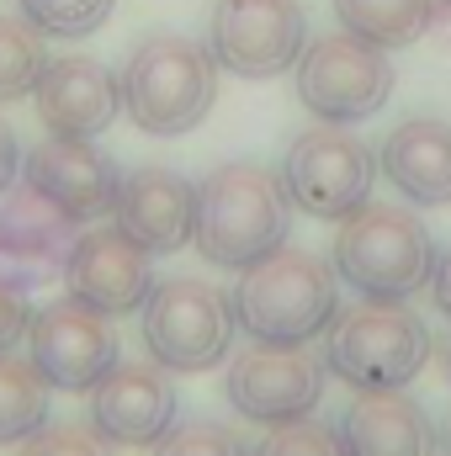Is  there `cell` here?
Returning <instances> with one entry per match:
<instances>
[{
  "label": "cell",
  "instance_id": "cell-5",
  "mask_svg": "<svg viewBox=\"0 0 451 456\" xmlns=\"http://www.w3.org/2000/svg\"><path fill=\"white\" fill-rule=\"evenodd\" d=\"M430 324L409 303H372L361 297L356 308H340V319L324 335V366L356 393H382V387H409L425 361H430Z\"/></svg>",
  "mask_w": 451,
  "mask_h": 456
},
{
  "label": "cell",
  "instance_id": "cell-7",
  "mask_svg": "<svg viewBox=\"0 0 451 456\" xmlns=\"http://www.w3.org/2000/svg\"><path fill=\"white\" fill-rule=\"evenodd\" d=\"M282 181H287V197L298 213H308L319 224H345L356 208L372 202L377 154L350 127L319 122L292 138V149L282 159Z\"/></svg>",
  "mask_w": 451,
  "mask_h": 456
},
{
  "label": "cell",
  "instance_id": "cell-21",
  "mask_svg": "<svg viewBox=\"0 0 451 456\" xmlns=\"http://www.w3.org/2000/svg\"><path fill=\"white\" fill-rule=\"evenodd\" d=\"M48 393L53 387L43 382V371L27 355L16 350L0 355V446H21L27 436L48 425Z\"/></svg>",
  "mask_w": 451,
  "mask_h": 456
},
{
  "label": "cell",
  "instance_id": "cell-11",
  "mask_svg": "<svg viewBox=\"0 0 451 456\" xmlns=\"http://www.w3.org/2000/svg\"><path fill=\"white\" fill-rule=\"evenodd\" d=\"M27 361L43 371L48 387H59V393H91L122 361V345H117L107 314L64 297V303H48V308L32 314Z\"/></svg>",
  "mask_w": 451,
  "mask_h": 456
},
{
  "label": "cell",
  "instance_id": "cell-10",
  "mask_svg": "<svg viewBox=\"0 0 451 456\" xmlns=\"http://www.w3.org/2000/svg\"><path fill=\"white\" fill-rule=\"evenodd\" d=\"M208 48L239 80H276L298 69L308 48V16L298 0H218L208 16Z\"/></svg>",
  "mask_w": 451,
  "mask_h": 456
},
{
  "label": "cell",
  "instance_id": "cell-12",
  "mask_svg": "<svg viewBox=\"0 0 451 456\" xmlns=\"http://www.w3.org/2000/svg\"><path fill=\"white\" fill-rule=\"evenodd\" d=\"M21 181L48 197L70 224H102L117 208V186L122 170L112 165V154L96 138H43L27 149L21 159Z\"/></svg>",
  "mask_w": 451,
  "mask_h": 456
},
{
  "label": "cell",
  "instance_id": "cell-20",
  "mask_svg": "<svg viewBox=\"0 0 451 456\" xmlns=\"http://www.w3.org/2000/svg\"><path fill=\"white\" fill-rule=\"evenodd\" d=\"M335 16L350 37L393 53V48H409L436 21V5L430 0H335Z\"/></svg>",
  "mask_w": 451,
  "mask_h": 456
},
{
  "label": "cell",
  "instance_id": "cell-24",
  "mask_svg": "<svg viewBox=\"0 0 451 456\" xmlns=\"http://www.w3.org/2000/svg\"><path fill=\"white\" fill-rule=\"evenodd\" d=\"M149 452L154 456H250V446L239 441V430H228L218 419H186V425H170Z\"/></svg>",
  "mask_w": 451,
  "mask_h": 456
},
{
  "label": "cell",
  "instance_id": "cell-14",
  "mask_svg": "<svg viewBox=\"0 0 451 456\" xmlns=\"http://www.w3.org/2000/svg\"><path fill=\"white\" fill-rule=\"evenodd\" d=\"M75 239H80V224H70L27 181L0 191V281L32 292V287L64 276V260H70Z\"/></svg>",
  "mask_w": 451,
  "mask_h": 456
},
{
  "label": "cell",
  "instance_id": "cell-3",
  "mask_svg": "<svg viewBox=\"0 0 451 456\" xmlns=\"http://www.w3.org/2000/svg\"><path fill=\"white\" fill-rule=\"evenodd\" d=\"M218 102V59L208 43L181 32H154L127 53L122 69V112L149 138L192 133Z\"/></svg>",
  "mask_w": 451,
  "mask_h": 456
},
{
  "label": "cell",
  "instance_id": "cell-31",
  "mask_svg": "<svg viewBox=\"0 0 451 456\" xmlns=\"http://www.w3.org/2000/svg\"><path fill=\"white\" fill-rule=\"evenodd\" d=\"M447 377H451V345H447Z\"/></svg>",
  "mask_w": 451,
  "mask_h": 456
},
{
  "label": "cell",
  "instance_id": "cell-2",
  "mask_svg": "<svg viewBox=\"0 0 451 456\" xmlns=\"http://www.w3.org/2000/svg\"><path fill=\"white\" fill-rule=\"evenodd\" d=\"M292 197L287 181L266 165H218L202 186H197V224L192 244L208 265L244 271L255 260H266L271 249L287 244L292 233Z\"/></svg>",
  "mask_w": 451,
  "mask_h": 456
},
{
  "label": "cell",
  "instance_id": "cell-28",
  "mask_svg": "<svg viewBox=\"0 0 451 456\" xmlns=\"http://www.w3.org/2000/svg\"><path fill=\"white\" fill-rule=\"evenodd\" d=\"M21 181V143H16V133L0 122V191H11Z\"/></svg>",
  "mask_w": 451,
  "mask_h": 456
},
{
  "label": "cell",
  "instance_id": "cell-23",
  "mask_svg": "<svg viewBox=\"0 0 451 456\" xmlns=\"http://www.w3.org/2000/svg\"><path fill=\"white\" fill-rule=\"evenodd\" d=\"M16 11L43 37H91V32L107 27L117 0H16Z\"/></svg>",
  "mask_w": 451,
  "mask_h": 456
},
{
  "label": "cell",
  "instance_id": "cell-1",
  "mask_svg": "<svg viewBox=\"0 0 451 456\" xmlns=\"http://www.w3.org/2000/svg\"><path fill=\"white\" fill-rule=\"evenodd\" d=\"M234 324L250 340L266 345H314L340 319V276L335 260L314 249H271L266 260L239 271V287L228 292Z\"/></svg>",
  "mask_w": 451,
  "mask_h": 456
},
{
  "label": "cell",
  "instance_id": "cell-22",
  "mask_svg": "<svg viewBox=\"0 0 451 456\" xmlns=\"http://www.w3.org/2000/svg\"><path fill=\"white\" fill-rule=\"evenodd\" d=\"M43 64H48L43 32H37L27 16L0 11V107H5V102H27V96L37 91Z\"/></svg>",
  "mask_w": 451,
  "mask_h": 456
},
{
  "label": "cell",
  "instance_id": "cell-18",
  "mask_svg": "<svg viewBox=\"0 0 451 456\" xmlns=\"http://www.w3.org/2000/svg\"><path fill=\"white\" fill-rule=\"evenodd\" d=\"M335 430H340L345 456H436L441 452V436H436L430 414L404 387L356 393L345 403Z\"/></svg>",
  "mask_w": 451,
  "mask_h": 456
},
{
  "label": "cell",
  "instance_id": "cell-16",
  "mask_svg": "<svg viewBox=\"0 0 451 456\" xmlns=\"http://www.w3.org/2000/svg\"><path fill=\"white\" fill-rule=\"evenodd\" d=\"M32 102L53 138H102L122 117V75L91 53H59L43 64Z\"/></svg>",
  "mask_w": 451,
  "mask_h": 456
},
{
  "label": "cell",
  "instance_id": "cell-8",
  "mask_svg": "<svg viewBox=\"0 0 451 456\" xmlns=\"http://www.w3.org/2000/svg\"><path fill=\"white\" fill-rule=\"evenodd\" d=\"M393 86H398L393 59L350 32L314 37L298 59V102L319 122H335V127H356V122L377 117L388 107Z\"/></svg>",
  "mask_w": 451,
  "mask_h": 456
},
{
  "label": "cell",
  "instance_id": "cell-9",
  "mask_svg": "<svg viewBox=\"0 0 451 456\" xmlns=\"http://www.w3.org/2000/svg\"><path fill=\"white\" fill-rule=\"evenodd\" d=\"M324 355L314 345H266L255 340L228 361L224 398L250 425H287L319 409L324 398Z\"/></svg>",
  "mask_w": 451,
  "mask_h": 456
},
{
  "label": "cell",
  "instance_id": "cell-26",
  "mask_svg": "<svg viewBox=\"0 0 451 456\" xmlns=\"http://www.w3.org/2000/svg\"><path fill=\"white\" fill-rule=\"evenodd\" d=\"M16 456H117V452L96 425H43L37 436L21 441Z\"/></svg>",
  "mask_w": 451,
  "mask_h": 456
},
{
  "label": "cell",
  "instance_id": "cell-29",
  "mask_svg": "<svg viewBox=\"0 0 451 456\" xmlns=\"http://www.w3.org/2000/svg\"><path fill=\"white\" fill-rule=\"evenodd\" d=\"M430 297L441 308V319H451V249L436 255V271H430Z\"/></svg>",
  "mask_w": 451,
  "mask_h": 456
},
{
  "label": "cell",
  "instance_id": "cell-25",
  "mask_svg": "<svg viewBox=\"0 0 451 456\" xmlns=\"http://www.w3.org/2000/svg\"><path fill=\"white\" fill-rule=\"evenodd\" d=\"M250 456H345V446H340L335 425H324V419L303 414V419L271 425V430H266V441H260Z\"/></svg>",
  "mask_w": 451,
  "mask_h": 456
},
{
  "label": "cell",
  "instance_id": "cell-13",
  "mask_svg": "<svg viewBox=\"0 0 451 456\" xmlns=\"http://www.w3.org/2000/svg\"><path fill=\"white\" fill-rule=\"evenodd\" d=\"M64 287L75 303L122 319V314H138L154 292V255L144 244H133L117 224L86 228L64 260Z\"/></svg>",
  "mask_w": 451,
  "mask_h": 456
},
{
  "label": "cell",
  "instance_id": "cell-15",
  "mask_svg": "<svg viewBox=\"0 0 451 456\" xmlns=\"http://www.w3.org/2000/svg\"><path fill=\"white\" fill-rule=\"evenodd\" d=\"M181 414V393L160 361H117L91 387V425L112 446H154Z\"/></svg>",
  "mask_w": 451,
  "mask_h": 456
},
{
  "label": "cell",
  "instance_id": "cell-19",
  "mask_svg": "<svg viewBox=\"0 0 451 456\" xmlns=\"http://www.w3.org/2000/svg\"><path fill=\"white\" fill-rule=\"evenodd\" d=\"M382 181L409 208H447L451 202V122L447 117H409L377 149Z\"/></svg>",
  "mask_w": 451,
  "mask_h": 456
},
{
  "label": "cell",
  "instance_id": "cell-6",
  "mask_svg": "<svg viewBox=\"0 0 451 456\" xmlns=\"http://www.w3.org/2000/svg\"><path fill=\"white\" fill-rule=\"evenodd\" d=\"M144 314V350L165 371H213L234 350V303L213 281L197 276H170L154 281Z\"/></svg>",
  "mask_w": 451,
  "mask_h": 456
},
{
  "label": "cell",
  "instance_id": "cell-30",
  "mask_svg": "<svg viewBox=\"0 0 451 456\" xmlns=\"http://www.w3.org/2000/svg\"><path fill=\"white\" fill-rule=\"evenodd\" d=\"M441 452H447V456H451V425H447V436H441Z\"/></svg>",
  "mask_w": 451,
  "mask_h": 456
},
{
  "label": "cell",
  "instance_id": "cell-4",
  "mask_svg": "<svg viewBox=\"0 0 451 456\" xmlns=\"http://www.w3.org/2000/svg\"><path fill=\"white\" fill-rule=\"evenodd\" d=\"M436 239L409 208L366 202L335 233V276L372 297V303H409L420 287H430L436 271Z\"/></svg>",
  "mask_w": 451,
  "mask_h": 456
},
{
  "label": "cell",
  "instance_id": "cell-27",
  "mask_svg": "<svg viewBox=\"0 0 451 456\" xmlns=\"http://www.w3.org/2000/svg\"><path fill=\"white\" fill-rule=\"evenodd\" d=\"M27 330H32V308H27V292L0 281V355L27 345Z\"/></svg>",
  "mask_w": 451,
  "mask_h": 456
},
{
  "label": "cell",
  "instance_id": "cell-17",
  "mask_svg": "<svg viewBox=\"0 0 451 456\" xmlns=\"http://www.w3.org/2000/svg\"><path fill=\"white\" fill-rule=\"evenodd\" d=\"M112 224L144 244L149 255H176L192 244V224H197V186L170 170V165H138L122 175L117 186Z\"/></svg>",
  "mask_w": 451,
  "mask_h": 456
}]
</instances>
